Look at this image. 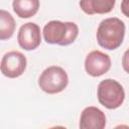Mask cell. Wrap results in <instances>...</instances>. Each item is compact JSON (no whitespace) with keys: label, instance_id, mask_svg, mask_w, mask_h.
<instances>
[{"label":"cell","instance_id":"6da1fadb","mask_svg":"<svg viewBox=\"0 0 129 129\" xmlns=\"http://www.w3.org/2000/svg\"><path fill=\"white\" fill-rule=\"evenodd\" d=\"M125 36V24L117 17L106 18L101 21L97 29V41L103 48L113 50L118 48Z\"/></svg>","mask_w":129,"mask_h":129},{"label":"cell","instance_id":"7a4b0ae2","mask_svg":"<svg viewBox=\"0 0 129 129\" xmlns=\"http://www.w3.org/2000/svg\"><path fill=\"white\" fill-rule=\"evenodd\" d=\"M42 33L47 43L66 46L76 40L79 34V27L75 22L51 20L44 25Z\"/></svg>","mask_w":129,"mask_h":129},{"label":"cell","instance_id":"3957f363","mask_svg":"<svg viewBox=\"0 0 129 129\" xmlns=\"http://www.w3.org/2000/svg\"><path fill=\"white\" fill-rule=\"evenodd\" d=\"M100 104L109 110L119 108L125 99V92L120 83L113 79H106L100 82L97 90Z\"/></svg>","mask_w":129,"mask_h":129},{"label":"cell","instance_id":"277c9868","mask_svg":"<svg viewBox=\"0 0 129 129\" xmlns=\"http://www.w3.org/2000/svg\"><path fill=\"white\" fill-rule=\"evenodd\" d=\"M69 84L67 72L57 66L45 69L38 79V86L47 94H57L63 91Z\"/></svg>","mask_w":129,"mask_h":129},{"label":"cell","instance_id":"5b68a950","mask_svg":"<svg viewBox=\"0 0 129 129\" xmlns=\"http://www.w3.org/2000/svg\"><path fill=\"white\" fill-rule=\"evenodd\" d=\"M27 60L25 55L17 50L5 53L1 60V73L10 79L20 77L26 69Z\"/></svg>","mask_w":129,"mask_h":129},{"label":"cell","instance_id":"8992f818","mask_svg":"<svg viewBox=\"0 0 129 129\" xmlns=\"http://www.w3.org/2000/svg\"><path fill=\"white\" fill-rule=\"evenodd\" d=\"M111 68V58L107 53L100 50L91 51L85 59V70L92 77H100Z\"/></svg>","mask_w":129,"mask_h":129},{"label":"cell","instance_id":"52a82bcc","mask_svg":"<svg viewBox=\"0 0 129 129\" xmlns=\"http://www.w3.org/2000/svg\"><path fill=\"white\" fill-rule=\"evenodd\" d=\"M18 44L25 50H33L41 42L40 28L33 22H27L23 24L17 34Z\"/></svg>","mask_w":129,"mask_h":129},{"label":"cell","instance_id":"ba28073f","mask_svg":"<svg viewBox=\"0 0 129 129\" xmlns=\"http://www.w3.org/2000/svg\"><path fill=\"white\" fill-rule=\"evenodd\" d=\"M79 126L81 129H103L106 126L105 113L97 107H87L81 114Z\"/></svg>","mask_w":129,"mask_h":129},{"label":"cell","instance_id":"9c48e42d","mask_svg":"<svg viewBox=\"0 0 129 129\" xmlns=\"http://www.w3.org/2000/svg\"><path fill=\"white\" fill-rule=\"evenodd\" d=\"M116 0H80L81 9L89 15L106 14L113 10Z\"/></svg>","mask_w":129,"mask_h":129},{"label":"cell","instance_id":"30bf717a","mask_svg":"<svg viewBox=\"0 0 129 129\" xmlns=\"http://www.w3.org/2000/svg\"><path fill=\"white\" fill-rule=\"evenodd\" d=\"M12 7L18 17L29 18L37 13L39 0H13Z\"/></svg>","mask_w":129,"mask_h":129},{"label":"cell","instance_id":"8fae6325","mask_svg":"<svg viewBox=\"0 0 129 129\" xmlns=\"http://www.w3.org/2000/svg\"><path fill=\"white\" fill-rule=\"evenodd\" d=\"M15 30V20L12 15L5 11L0 10V39L5 40L10 38Z\"/></svg>","mask_w":129,"mask_h":129},{"label":"cell","instance_id":"7c38bea8","mask_svg":"<svg viewBox=\"0 0 129 129\" xmlns=\"http://www.w3.org/2000/svg\"><path fill=\"white\" fill-rule=\"evenodd\" d=\"M122 67L124 71L129 74V48L124 52L122 56Z\"/></svg>","mask_w":129,"mask_h":129},{"label":"cell","instance_id":"4fadbf2b","mask_svg":"<svg viewBox=\"0 0 129 129\" xmlns=\"http://www.w3.org/2000/svg\"><path fill=\"white\" fill-rule=\"evenodd\" d=\"M121 11L126 17L129 18V0H122V2H121Z\"/></svg>","mask_w":129,"mask_h":129}]
</instances>
